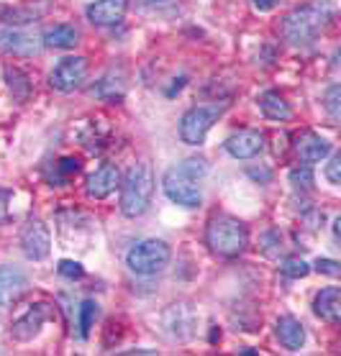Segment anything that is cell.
Returning <instances> with one entry per match:
<instances>
[{
    "mask_svg": "<svg viewBox=\"0 0 341 356\" xmlns=\"http://www.w3.org/2000/svg\"><path fill=\"white\" fill-rule=\"evenodd\" d=\"M333 8L328 3H310L303 8L290 10L283 21V36L292 47H308L324 33V29L331 24Z\"/></svg>",
    "mask_w": 341,
    "mask_h": 356,
    "instance_id": "6da1fadb",
    "label": "cell"
},
{
    "mask_svg": "<svg viewBox=\"0 0 341 356\" xmlns=\"http://www.w3.org/2000/svg\"><path fill=\"white\" fill-rule=\"evenodd\" d=\"M208 175V162L205 159H185L180 162L177 167L167 170L164 175V193L172 202H177L182 208H198L203 202V195H200V187L198 182Z\"/></svg>",
    "mask_w": 341,
    "mask_h": 356,
    "instance_id": "7a4b0ae2",
    "label": "cell"
},
{
    "mask_svg": "<svg viewBox=\"0 0 341 356\" xmlns=\"http://www.w3.org/2000/svg\"><path fill=\"white\" fill-rule=\"evenodd\" d=\"M154 195V172L149 164H134L121 187V213L126 218L144 216Z\"/></svg>",
    "mask_w": 341,
    "mask_h": 356,
    "instance_id": "3957f363",
    "label": "cell"
},
{
    "mask_svg": "<svg viewBox=\"0 0 341 356\" xmlns=\"http://www.w3.org/2000/svg\"><path fill=\"white\" fill-rule=\"evenodd\" d=\"M205 241H208V249L219 257H239L249 243V234H246V226L234 216H216L208 223Z\"/></svg>",
    "mask_w": 341,
    "mask_h": 356,
    "instance_id": "277c9868",
    "label": "cell"
},
{
    "mask_svg": "<svg viewBox=\"0 0 341 356\" xmlns=\"http://www.w3.org/2000/svg\"><path fill=\"white\" fill-rule=\"evenodd\" d=\"M172 251L170 246L159 238H146V241H138L136 246H131L129 257V269L134 275L149 277V275H159L167 264H170Z\"/></svg>",
    "mask_w": 341,
    "mask_h": 356,
    "instance_id": "5b68a950",
    "label": "cell"
},
{
    "mask_svg": "<svg viewBox=\"0 0 341 356\" xmlns=\"http://www.w3.org/2000/svg\"><path fill=\"white\" fill-rule=\"evenodd\" d=\"M223 108L221 103H213V106H198V108H190L185 115H182V121H180V136L185 144H203L205 134L211 131V126L221 118L223 113Z\"/></svg>",
    "mask_w": 341,
    "mask_h": 356,
    "instance_id": "8992f818",
    "label": "cell"
},
{
    "mask_svg": "<svg viewBox=\"0 0 341 356\" xmlns=\"http://www.w3.org/2000/svg\"><path fill=\"white\" fill-rule=\"evenodd\" d=\"M44 41L39 39V33L21 24H0V49L16 54V57H33L39 54V49Z\"/></svg>",
    "mask_w": 341,
    "mask_h": 356,
    "instance_id": "52a82bcc",
    "label": "cell"
},
{
    "mask_svg": "<svg viewBox=\"0 0 341 356\" xmlns=\"http://www.w3.org/2000/svg\"><path fill=\"white\" fill-rule=\"evenodd\" d=\"M85 77H88V59L67 57L54 67L49 82H51V88L59 90V92H72V90H77L82 82H85Z\"/></svg>",
    "mask_w": 341,
    "mask_h": 356,
    "instance_id": "ba28073f",
    "label": "cell"
},
{
    "mask_svg": "<svg viewBox=\"0 0 341 356\" xmlns=\"http://www.w3.org/2000/svg\"><path fill=\"white\" fill-rule=\"evenodd\" d=\"M54 318V308L47 305V302H36L26 310V316H21L10 328V336L16 341H31L36 333L41 331V325Z\"/></svg>",
    "mask_w": 341,
    "mask_h": 356,
    "instance_id": "9c48e42d",
    "label": "cell"
},
{
    "mask_svg": "<svg viewBox=\"0 0 341 356\" xmlns=\"http://www.w3.org/2000/svg\"><path fill=\"white\" fill-rule=\"evenodd\" d=\"M21 246H24V254L29 259L41 261L49 257V249H51V236H49V228L41 223V220H29L21 231Z\"/></svg>",
    "mask_w": 341,
    "mask_h": 356,
    "instance_id": "30bf717a",
    "label": "cell"
},
{
    "mask_svg": "<svg viewBox=\"0 0 341 356\" xmlns=\"http://www.w3.org/2000/svg\"><path fill=\"white\" fill-rule=\"evenodd\" d=\"M262 149H264V134L257 129L236 131L226 141V152L236 159H254L262 154Z\"/></svg>",
    "mask_w": 341,
    "mask_h": 356,
    "instance_id": "8fae6325",
    "label": "cell"
},
{
    "mask_svg": "<svg viewBox=\"0 0 341 356\" xmlns=\"http://www.w3.org/2000/svg\"><path fill=\"white\" fill-rule=\"evenodd\" d=\"M29 280L24 277V272L16 267H0V305L10 308L16 305L18 298L26 292Z\"/></svg>",
    "mask_w": 341,
    "mask_h": 356,
    "instance_id": "7c38bea8",
    "label": "cell"
},
{
    "mask_svg": "<svg viewBox=\"0 0 341 356\" xmlns=\"http://www.w3.org/2000/svg\"><path fill=\"white\" fill-rule=\"evenodd\" d=\"M292 146H295V154L301 156L303 162H321L324 156H328V152H331V146H328V141L326 138H321L318 134H313V131H303V134H298L295 136V141H292Z\"/></svg>",
    "mask_w": 341,
    "mask_h": 356,
    "instance_id": "4fadbf2b",
    "label": "cell"
},
{
    "mask_svg": "<svg viewBox=\"0 0 341 356\" xmlns=\"http://www.w3.org/2000/svg\"><path fill=\"white\" fill-rule=\"evenodd\" d=\"M118 182H121V172H118V167L116 164H103L100 170H95L93 175L88 177V195L90 197H95V200H100V197H108V195L113 193L116 187H118Z\"/></svg>",
    "mask_w": 341,
    "mask_h": 356,
    "instance_id": "5bb4252c",
    "label": "cell"
},
{
    "mask_svg": "<svg viewBox=\"0 0 341 356\" xmlns=\"http://www.w3.org/2000/svg\"><path fill=\"white\" fill-rule=\"evenodd\" d=\"M129 0H97L88 8V18L97 26H113L126 16Z\"/></svg>",
    "mask_w": 341,
    "mask_h": 356,
    "instance_id": "9a60e30c",
    "label": "cell"
},
{
    "mask_svg": "<svg viewBox=\"0 0 341 356\" xmlns=\"http://www.w3.org/2000/svg\"><path fill=\"white\" fill-rule=\"evenodd\" d=\"M316 316L326 323H336L341 318V292L336 287H324L313 300Z\"/></svg>",
    "mask_w": 341,
    "mask_h": 356,
    "instance_id": "2e32d148",
    "label": "cell"
},
{
    "mask_svg": "<svg viewBox=\"0 0 341 356\" xmlns=\"http://www.w3.org/2000/svg\"><path fill=\"white\" fill-rule=\"evenodd\" d=\"M275 333H277V341H280L285 348H290V351H298V348L306 343V331H303L301 321H295L292 316L280 318Z\"/></svg>",
    "mask_w": 341,
    "mask_h": 356,
    "instance_id": "e0dca14e",
    "label": "cell"
},
{
    "mask_svg": "<svg viewBox=\"0 0 341 356\" xmlns=\"http://www.w3.org/2000/svg\"><path fill=\"white\" fill-rule=\"evenodd\" d=\"M41 41H44V47H49V49H72V47H77L80 33H77L74 26L59 24V26H54V29H49Z\"/></svg>",
    "mask_w": 341,
    "mask_h": 356,
    "instance_id": "ac0fdd59",
    "label": "cell"
},
{
    "mask_svg": "<svg viewBox=\"0 0 341 356\" xmlns=\"http://www.w3.org/2000/svg\"><path fill=\"white\" fill-rule=\"evenodd\" d=\"M260 106H262V113L272 118V121H290L292 118V111L287 106V100H285L280 92H264L260 97Z\"/></svg>",
    "mask_w": 341,
    "mask_h": 356,
    "instance_id": "d6986e66",
    "label": "cell"
},
{
    "mask_svg": "<svg viewBox=\"0 0 341 356\" xmlns=\"http://www.w3.org/2000/svg\"><path fill=\"white\" fill-rule=\"evenodd\" d=\"M93 95L103 97V100H116V97L123 95V77H116V74H108L93 88Z\"/></svg>",
    "mask_w": 341,
    "mask_h": 356,
    "instance_id": "ffe728a7",
    "label": "cell"
},
{
    "mask_svg": "<svg viewBox=\"0 0 341 356\" xmlns=\"http://www.w3.org/2000/svg\"><path fill=\"white\" fill-rule=\"evenodd\" d=\"M77 172H80V159H74V156H62V159H57L54 177H49V179L57 182V185H62V182H67V179L72 177V175H77Z\"/></svg>",
    "mask_w": 341,
    "mask_h": 356,
    "instance_id": "44dd1931",
    "label": "cell"
},
{
    "mask_svg": "<svg viewBox=\"0 0 341 356\" xmlns=\"http://www.w3.org/2000/svg\"><path fill=\"white\" fill-rule=\"evenodd\" d=\"M6 77H8V85H10V92H13V97H18V100H26V97H29V92H31V88H29V77H26V74H21L18 70H8V72H6Z\"/></svg>",
    "mask_w": 341,
    "mask_h": 356,
    "instance_id": "7402d4cb",
    "label": "cell"
},
{
    "mask_svg": "<svg viewBox=\"0 0 341 356\" xmlns=\"http://www.w3.org/2000/svg\"><path fill=\"white\" fill-rule=\"evenodd\" d=\"M97 316V305L95 300H82L80 302V336L85 339L88 336V331L93 328V321H95Z\"/></svg>",
    "mask_w": 341,
    "mask_h": 356,
    "instance_id": "603a6c76",
    "label": "cell"
},
{
    "mask_svg": "<svg viewBox=\"0 0 341 356\" xmlns=\"http://www.w3.org/2000/svg\"><path fill=\"white\" fill-rule=\"evenodd\" d=\"M290 182L295 190H303V193H308L310 187H313V172L308 167H301V170H292L290 172Z\"/></svg>",
    "mask_w": 341,
    "mask_h": 356,
    "instance_id": "cb8c5ba5",
    "label": "cell"
},
{
    "mask_svg": "<svg viewBox=\"0 0 341 356\" xmlns=\"http://www.w3.org/2000/svg\"><path fill=\"white\" fill-rule=\"evenodd\" d=\"M308 272H310V267L301 259H285L283 261V275L292 277V280H301V277H306Z\"/></svg>",
    "mask_w": 341,
    "mask_h": 356,
    "instance_id": "d4e9b609",
    "label": "cell"
},
{
    "mask_svg": "<svg viewBox=\"0 0 341 356\" xmlns=\"http://www.w3.org/2000/svg\"><path fill=\"white\" fill-rule=\"evenodd\" d=\"M339 97H341V88H339V85H331V88H328V92H326V111L331 113L333 121H339V115H341Z\"/></svg>",
    "mask_w": 341,
    "mask_h": 356,
    "instance_id": "484cf974",
    "label": "cell"
},
{
    "mask_svg": "<svg viewBox=\"0 0 341 356\" xmlns=\"http://www.w3.org/2000/svg\"><path fill=\"white\" fill-rule=\"evenodd\" d=\"M59 275L67 277V280H82V277H85V269H82L80 261L62 259L59 261Z\"/></svg>",
    "mask_w": 341,
    "mask_h": 356,
    "instance_id": "4316f807",
    "label": "cell"
},
{
    "mask_svg": "<svg viewBox=\"0 0 341 356\" xmlns=\"http://www.w3.org/2000/svg\"><path fill=\"white\" fill-rule=\"evenodd\" d=\"M326 179L331 182V185H341V156L333 154L328 167H326Z\"/></svg>",
    "mask_w": 341,
    "mask_h": 356,
    "instance_id": "83f0119b",
    "label": "cell"
},
{
    "mask_svg": "<svg viewBox=\"0 0 341 356\" xmlns=\"http://www.w3.org/2000/svg\"><path fill=\"white\" fill-rule=\"evenodd\" d=\"M316 269L326 277H339L341 275V264L339 261H333V259H318Z\"/></svg>",
    "mask_w": 341,
    "mask_h": 356,
    "instance_id": "f1b7e54d",
    "label": "cell"
},
{
    "mask_svg": "<svg viewBox=\"0 0 341 356\" xmlns=\"http://www.w3.org/2000/svg\"><path fill=\"white\" fill-rule=\"evenodd\" d=\"M10 197H13V190L0 187V226L10 220V216H8V200H10Z\"/></svg>",
    "mask_w": 341,
    "mask_h": 356,
    "instance_id": "f546056e",
    "label": "cell"
},
{
    "mask_svg": "<svg viewBox=\"0 0 341 356\" xmlns=\"http://www.w3.org/2000/svg\"><path fill=\"white\" fill-rule=\"evenodd\" d=\"M280 3V0H254V6H257V10H272Z\"/></svg>",
    "mask_w": 341,
    "mask_h": 356,
    "instance_id": "4dcf8cb0",
    "label": "cell"
},
{
    "mask_svg": "<svg viewBox=\"0 0 341 356\" xmlns=\"http://www.w3.org/2000/svg\"><path fill=\"white\" fill-rule=\"evenodd\" d=\"M219 339H221L219 328H213V333H211V341H213V343H216V341H219Z\"/></svg>",
    "mask_w": 341,
    "mask_h": 356,
    "instance_id": "1f68e13d",
    "label": "cell"
}]
</instances>
